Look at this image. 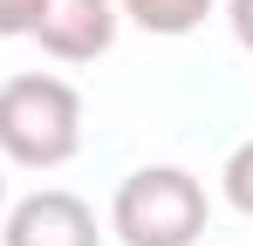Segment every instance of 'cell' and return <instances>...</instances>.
<instances>
[{
    "label": "cell",
    "mask_w": 253,
    "mask_h": 246,
    "mask_svg": "<svg viewBox=\"0 0 253 246\" xmlns=\"http://www.w3.org/2000/svg\"><path fill=\"white\" fill-rule=\"evenodd\" d=\"M0 246H103V226H96L89 199L42 185V192H28L0 212Z\"/></svg>",
    "instance_id": "cell-3"
},
{
    "label": "cell",
    "mask_w": 253,
    "mask_h": 246,
    "mask_svg": "<svg viewBox=\"0 0 253 246\" xmlns=\"http://www.w3.org/2000/svg\"><path fill=\"white\" fill-rule=\"evenodd\" d=\"M219 192H226V205H233V212H247V219H253V137L233 151V158H226V171H219Z\"/></svg>",
    "instance_id": "cell-6"
},
{
    "label": "cell",
    "mask_w": 253,
    "mask_h": 246,
    "mask_svg": "<svg viewBox=\"0 0 253 246\" xmlns=\"http://www.w3.org/2000/svg\"><path fill=\"white\" fill-rule=\"evenodd\" d=\"M212 7H219V0H117V14H124V21H137L144 35H165V41L206 28Z\"/></svg>",
    "instance_id": "cell-5"
},
{
    "label": "cell",
    "mask_w": 253,
    "mask_h": 246,
    "mask_svg": "<svg viewBox=\"0 0 253 246\" xmlns=\"http://www.w3.org/2000/svg\"><path fill=\"white\" fill-rule=\"evenodd\" d=\"M226 28H233V41L253 55V0H226Z\"/></svg>",
    "instance_id": "cell-8"
},
{
    "label": "cell",
    "mask_w": 253,
    "mask_h": 246,
    "mask_svg": "<svg viewBox=\"0 0 253 246\" xmlns=\"http://www.w3.org/2000/svg\"><path fill=\"white\" fill-rule=\"evenodd\" d=\"M117 21H124L117 0H42L28 35L42 41V55H55V62H96V55H110Z\"/></svg>",
    "instance_id": "cell-4"
},
{
    "label": "cell",
    "mask_w": 253,
    "mask_h": 246,
    "mask_svg": "<svg viewBox=\"0 0 253 246\" xmlns=\"http://www.w3.org/2000/svg\"><path fill=\"white\" fill-rule=\"evenodd\" d=\"M35 14H42V0H0V35H7V41L28 35V28H35Z\"/></svg>",
    "instance_id": "cell-7"
},
{
    "label": "cell",
    "mask_w": 253,
    "mask_h": 246,
    "mask_svg": "<svg viewBox=\"0 0 253 246\" xmlns=\"http://www.w3.org/2000/svg\"><path fill=\"white\" fill-rule=\"evenodd\" d=\"M83 151V96L76 82L21 69L0 82V164L21 171H62Z\"/></svg>",
    "instance_id": "cell-1"
},
{
    "label": "cell",
    "mask_w": 253,
    "mask_h": 246,
    "mask_svg": "<svg viewBox=\"0 0 253 246\" xmlns=\"http://www.w3.org/2000/svg\"><path fill=\"white\" fill-rule=\"evenodd\" d=\"M0 212H7V164H0Z\"/></svg>",
    "instance_id": "cell-9"
},
{
    "label": "cell",
    "mask_w": 253,
    "mask_h": 246,
    "mask_svg": "<svg viewBox=\"0 0 253 246\" xmlns=\"http://www.w3.org/2000/svg\"><path fill=\"white\" fill-rule=\"evenodd\" d=\"M206 219L212 199L185 164H137L110 199V233L124 246H199Z\"/></svg>",
    "instance_id": "cell-2"
}]
</instances>
